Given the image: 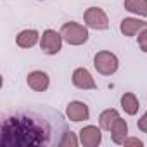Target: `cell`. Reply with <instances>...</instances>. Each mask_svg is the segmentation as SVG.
<instances>
[{
  "label": "cell",
  "instance_id": "obj_12",
  "mask_svg": "<svg viewBox=\"0 0 147 147\" xmlns=\"http://www.w3.org/2000/svg\"><path fill=\"white\" fill-rule=\"evenodd\" d=\"M126 137H128V123L119 116L116 119V123L113 125V128H111V138H113L114 144L123 145V142H125Z\"/></svg>",
  "mask_w": 147,
  "mask_h": 147
},
{
  "label": "cell",
  "instance_id": "obj_7",
  "mask_svg": "<svg viewBox=\"0 0 147 147\" xmlns=\"http://www.w3.org/2000/svg\"><path fill=\"white\" fill-rule=\"evenodd\" d=\"M66 116L67 119H71L73 123H80V121H87L90 118V109L85 102L82 100H73L67 104L66 107Z\"/></svg>",
  "mask_w": 147,
  "mask_h": 147
},
{
  "label": "cell",
  "instance_id": "obj_5",
  "mask_svg": "<svg viewBox=\"0 0 147 147\" xmlns=\"http://www.w3.org/2000/svg\"><path fill=\"white\" fill-rule=\"evenodd\" d=\"M83 21H85L87 28H92L97 31L109 28V18L104 12V9H100V7H88L83 14Z\"/></svg>",
  "mask_w": 147,
  "mask_h": 147
},
{
  "label": "cell",
  "instance_id": "obj_4",
  "mask_svg": "<svg viewBox=\"0 0 147 147\" xmlns=\"http://www.w3.org/2000/svg\"><path fill=\"white\" fill-rule=\"evenodd\" d=\"M62 35L61 31L55 30H45L40 36V49L42 52H45L47 55H55L61 52L62 49Z\"/></svg>",
  "mask_w": 147,
  "mask_h": 147
},
{
  "label": "cell",
  "instance_id": "obj_2",
  "mask_svg": "<svg viewBox=\"0 0 147 147\" xmlns=\"http://www.w3.org/2000/svg\"><path fill=\"white\" fill-rule=\"evenodd\" d=\"M61 35L64 38L66 43L73 45V47H80L83 43L88 42V30L87 26L80 24V23H75V21H69V23H64L62 28H61Z\"/></svg>",
  "mask_w": 147,
  "mask_h": 147
},
{
  "label": "cell",
  "instance_id": "obj_16",
  "mask_svg": "<svg viewBox=\"0 0 147 147\" xmlns=\"http://www.w3.org/2000/svg\"><path fill=\"white\" fill-rule=\"evenodd\" d=\"M80 144V138H76V135L73 133V131H64L62 133V138L59 140V145L61 147H76Z\"/></svg>",
  "mask_w": 147,
  "mask_h": 147
},
{
  "label": "cell",
  "instance_id": "obj_8",
  "mask_svg": "<svg viewBox=\"0 0 147 147\" xmlns=\"http://www.w3.org/2000/svg\"><path fill=\"white\" fill-rule=\"evenodd\" d=\"M102 128L100 126H94V125H88V126H83L80 130V144L83 147H97L100 142H102Z\"/></svg>",
  "mask_w": 147,
  "mask_h": 147
},
{
  "label": "cell",
  "instance_id": "obj_10",
  "mask_svg": "<svg viewBox=\"0 0 147 147\" xmlns=\"http://www.w3.org/2000/svg\"><path fill=\"white\" fill-rule=\"evenodd\" d=\"M145 28H147V21H142L138 18H125L119 23V31L125 36H135L137 33H140Z\"/></svg>",
  "mask_w": 147,
  "mask_h": 147
},
{
  "label": "cell",
  "instance_id": "obj_15",
  "mask_svg": "<svg viewBox=\"0 0 147 147\" xmlns=\"http://www.w3.org/2000/svg\"><path fill=\"white\" fill-rule=\"evenodd\" d=\"M125 9L135 16L145 18L147 16V0H125Z\"/></svg>",
  "mask_w": 147,
  "mask_h": 147
},
{
  "label": "cell",
  "instance_id": "obj_3",
  "mask_svg": "<svg viewBox=\"0 0 147 147\" xmlns=\"http://www.w3.org/2000/svg\"><path fill=\"white\" fill-rule=\"evenodd\" d=\"M94 67L97 69V73L104 76H111L118 71L119 67V61L116 57V54L109 52V50H100L94 55Z\"/></svg>",
  "mask_w": 147,
  "mask_h": 147
},
{
  "label": "cell",
  "instance_id": "obj_18",
  "mask_svg": "<svg viewBox=\"0 0 147 147\" xmlns=\"http://www.w3.org/2000/svg\"><path fill=\"white\" fill-rule=\"evenodd\" d=\"M137 126H138V130H140V131L147 133V113H144V114L140 116V119L137 121Z\"/></svg>",
  "mask_w": 147,
  "mask_h": 147
},
{
  "label": "cell",
  "instance_id": "obj_19",
  "mask_svg": "<svg viewBox=\"0 0 147 147\" xmlns=\"http://www.w3.org/2000/svg\"><path fill=\"white\" fill-rule=\"evenodd\" d=\"M123 145H125V147H126V145H137V147H142V145H144V142H142L140 138H135V137H130V138L126 137V138H125V142H123Z\"/></svg>",
  "mask_w": 147,
  "mask_h": 147
},
{
  "label": "cell",
  "instance_id": "obj_6",
  "mask_svg": "<svg viewBox=\"0 0 147 147\" xmlns=\"http://www.w3.org/2000/svg\"><path fill=\"white\" fill-rule=\"evenodd\" d=\"M71 82L80 90H95L97 88V83H95L94 76L90 75V71L87 67H76L75 71H73Z\"/></svg>",
  "mask_w": 147,
  "mask_h": 147
},
{
  "label": "cell",
  "instance_id": "obj_1",
  "mask_svg": "<svg viewBox=\"0 0 147 147\" xmlns=\"http://www.w3.org/2000/svg\"><path fill=\"white\" fill-rule=\"evenodd\" d=\"M43 130L26 116L9 118L2 125V145H36L45 144Z\"/></svg>",
  "mask_w": 147,
  "mask_h": 147
},
{
  "label": "cell",
  "instance_id": "obj_13",
  "mask_svg": "<svg viewBox=\"0 0 147 147\" xmlns=\"http://www.w3.org/2000/svg\"><path fill=\"white\" fill-rule=\"evenodd\" d=\"M121 107H123V111H125L126 114L135 116V114L138 113V107H140L137 95H135L133 92H125V94L121 95Z\"/></svg>",
  "mask_w": 147,
  "mask_h": 147
},
{
  "label": "cell",
  "instance_id": "obj_17",
  "mask_svg": "<svg viewBox=\"0 0 147 147\" xmlns=\"http://www.w3.org/2000/svg\"><path fill=\"white\" fill-rule=\"evenodd\" d=\"M137 43H138V47H140V50H142V52H147V28H145V30H142V31L138 33Z\"/></svg>",
  "mask_w": 147,
  "mask_h": 147
},
{
  "label": "cell",
  "instance_id": "obj_9",
  "mask_svg": "<svg viewBox=\"0 0 147 147\" xmlns=\"http://www.w3.org/2000/svg\"><path fill=\"white\" fill-rule=\"evenodd\" d=\"M26 83L31 90L35 92H45L50 85V78L45 71H40V69H35L31 73H28L26 76Z\"/></svg>",
  "mask_w": 147,
  "mask_h": 147
},
{
  "label": "cell",
  "instance_id": "obj_11",
  "mask_svg": "<svg viewBox=\"0 0 147 147\" xmlns=\"http://www.w3.org/2000/svg\"><path fill=\"white\" fill-rule=\"evenodd\" d=\"M40 42V33L36 30H23L16 36V43L21 49H31Z\"/></svg>",
  "mask_w": 147,
  "mask_h": 147
},
{
  "label": "cell",
  "instance_id": "obj_14",
  "mask_svg": "<svg viewBox=\"0 0 147 147\" xmlns=\"http://www.w3.org/2000/svg\"><path fill=\"white\" fill-rule=\"evenodd\" d=\"M118 118H119V113L116 109L109 107V109H106V111L100 113V116H99V126L102 130H106V131H111V128H113V125L116 123Z\"/></svg>",
  "mask_w": 147,
  "mask_h": 147
}]
</instances>
